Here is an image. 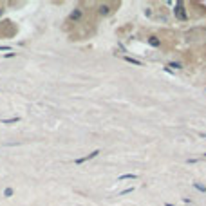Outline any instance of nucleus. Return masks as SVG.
<instances>
[{
  "instance_id": "nucleus-1",
  "label": "nucleus",
  "mask_w": 206,
  "mask_h": 206,
  "mask_svg": "<svg viewBox=\"0 0 206 206\" xmlns=\"http://www.w3.org/2000/svg\"><path fill=\"white\" fill-rule=\"evenodd\" d=\"M98 154H100V150H94V152H90V154H89V155H85V157H80V159H76L74 163H76V165H81V163L89 161V159H94V157H96Z\"/></svg>"
},
{
  "instance_id": "nucleus-2",
  "label": "nucleus",
  "mask_w": 206,
  "mask_h": 206,
  "mask_svg": "<svg viewBox=\"0 0 206 206\" xmlns=\"http://www.w3.org/2000/svg\"><path fill=\"white\" fill-rule=\"evenodd\" d=\"M194 188H195V190H199V192H202V194H206V186H204V185H201V183H194Z\"/></svg>"
},
{
  "instance_id": "nucleus-3",
  "label": "nucleus",
  "mask_w": 206,
  "mask_h": 206,
  "mask_svg": "<svg viewBox=\"0 0 206 206\" xmlns=\"http://www.w3.org/2000/svg\"><path fill=\"white\" fill-rule=\"evenodd\" d=\"M2 123H6V125H9V123H16V121H20V118L18 116H15V118H9V119H0Z\"/></svg>"
},
{
  "instance_id": "nucleus-4",
  "label": "nucleus",
  "mask_w": 206,
  "mask_h": 206,
  "mask_svg": "<svg viewBox=\"0 0 206 206\" xmlns=\"http://www.w3.org/2000/svg\"><path fill=\"white\" fill-rule=\"evenodd\" d=\"M136 177H137V175H134V174H125V175L119 177V181H121V179H136Z\"/></svg>"
},
{
  "instance_id": "nucleus-5",
  "label": "nucleus",
  "mask_w": 206,
  "mask_h": 206,
  "mask_svg": "<svg viewBox=\"0 0 206 206\" xmlns=\"http://www.w3.org/2000/svg\"><path fill=\"white\" fill-rule=\"evenodd\" d=\"M4 195H6V197H11V195H13V190H11V188H6V190H4Z\"/></svg>"
},
{
  "instance_id": "nucleus-6",
  "label": "nucleus",
  "mask_w": 206,
  "mask_h": 206,
  "mask_svg": "<svg viewBox=\"0 0 206 206\" xmlns=\"http://www.w3.org/2000/svg\"><path fill=\"white\" fill-rule=\"evenodd\" d=\"M80 15H81V11H74L73 15H71V18L74 20V18H80Z\"/></svg>"
},
{
  "instance_id": "nucleus-7",
  "label": "nucleus",
  "mask_w": 206,
  "mask_h": 206,
  "mask_svg": "<svg viewBox=\"0 0 206 206\" xmlns=\"http://www.w3.org/2000/svg\"><path fill=\"white\" fill-rule=\"evenodd\" d=\"M0 51H9V47L7 45H0Z\"/></svg>"
},
{
  "instance_id": "nucleus-8",
  "label": "nucleus",
  "mask_w": 206,
  "mask_h": 206,
  "mask_svg": "<svg viewBox=\"0 0 206 206\" xmlns=\"http://www.w3.org/2000/svg\"><path fill=\"white\" fill-rule=\"evenodd\" d=\"M168 67H175V69H181V65H179V63H170Z\"/></svg>"
}]
</instances>
